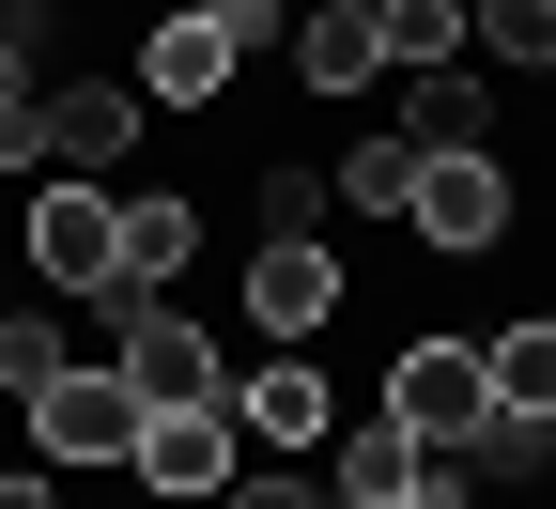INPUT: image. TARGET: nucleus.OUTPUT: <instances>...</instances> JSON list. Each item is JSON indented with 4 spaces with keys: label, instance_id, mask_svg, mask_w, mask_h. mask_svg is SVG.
Returning a JSON list of instances; mask_svg holds the SVG:
<instances>
[{
    "label": "nucleus",
    "instance_id": "nucleus-19",
    "mask_svg": "<svg viewBox=\"0 0 556 509\" xmlns=\"http://www.w3.org/2000/svg\"><path fill=\"white\" fill-rule=\"evenodd\" d=\"M464 31L495 62H556V0H464Z\"/></svg>",
    "mask_w": 556,
    "mask_h": 509
},
{
    "label": "nucleus",
    "instance_id": "nucleus-2",
    "mask_svg": "<svg viewBox=\"0 0 556 509\" xmlns=\"http://www.w3.org/2000/svg\"><path fill=\"white\" fill-rule=\"evenodd\" d=\"M139 417H155V402H139L124 371H78V355H62V371L31 386V463H62V479L93 463V479H109V463L139 448Z\"/></svg>",
    "mask_w": 556,
    "mask_h": 509
},
{
    "label": "nucleus",
    "instance_id": "nucleus-1",
    "mask_svg": "<svg viewBox=\"0 0 556 509\" xmlns=\"http://www.w3.org/2000/svg\"><path fill=\"white\" fill-rule=\"evenodd\" d=\"M510 216L526 186L479 155V139H417V201H402V232L433 247V263H479V247H510Z\"/></svg>",
    "mask_w": 556,
    "mask_h": 509
},
{
    "label": "nucleus",
    "instance_id": "nucleus-20",
    "mask_svg": "<svg viewBox=\"0 0 556 509\" xmlns=\"http://www.w3.org/2000/svg\"><path fill=\"white\" fill-rule=\"evenodd\" d=\"M47 371H62V325H47V309H0V386H16V402H31Z\"/></svg>",
    "mask_w": 556,
    "mask_h": 509
},
{
    "label": "nucleus",
    "instance_id": "nucleus-8",
    "mask_svg": "<svg viewBox=\"0 0 556 509\" xmlns=\"http://www.w3.org/2000/svg\"><path fill=\"white\" fill-rule=\"evenodd\" d=\"M325 417H340V386L309 371V355H294V340H278V355H263V371H232V432H248V448H263V463H294V448H325Z\"/></svg>",
    "mask_w": 556,
    "mask_h": 509
},
{
    "label": "nucleus",
    "instance_id": "nucleus-7",
    "mask_svg": "<svg viewBox=\"0 0 556 509\" xmlns=\"http://www.w3.org/2000/svg\"><path fill=\"white\" fill-rule=\"evenodd\" d=\"M186 263H201V201L139 186V201H124V232H109V294H93V309H155Z\"/></svg>",
    "mask_w": 556,
    "mask_h": 509
},
{
    "label": "nucleus",
    "instance_id": "nucleus-16",
    "mask_svg": "<svg viewBox=\"0 0 556 509\" xmlns=\"http://www.w3.org/2000/svg\"><path fill=\"white\" fill-rule=\"evenodd\" d=\"M371 47L402 62V78L417 62H464V0H371Z\"/></svg>",
    "mask_w": 556,
    "mask_h": 509
},
{
    "label": "nucleus",
    "instance_id": "nucleus-23",
    "mask_svg": "<svg viewBox=\"0 0 556 509\" xmlns=\"http://www.w3.org/2000/svg\"><path fill=\"white\" fill-rule=\"evenodd\" d=\"M0 509H62V463H0Z\"/></svg>",
    "mask_w": 556,
    "mask_h": 509
},
{
    "label": "nucleus",
    "instance_id": "nucleus-9",
    "mask_svg": "<svg viewBox=\"0 0 556 509\" xmlns=\"http://www.w3.org/2000/svg\"><path fill=\"white\" fill-rule=\"evenodd\" d=\"M248 325H263V340H325V325H340V247H325V232H263Z\"/></svg>",
    "mask_w": 556,
    "mask_h": 509
},
{
    "label": "nucleus",
    "instance_id": "nucleus-22",
    "mask_svg": "<svg viewBox=\"0 0 556 509\" xmlns=\"http://www.w3.org/2000/svg\"><path fill=\"white\" fill-rule=\"evenodd\" d=\"M201 16H217V47H232V62H263L278 31H294V16H278V0H201Z\"/></svg>",
    "mask_w": 556,
    "mask_h": 509
},
{
    "label": "nucleus",
    "instance_id": "nucleus-13",
    "mask_svg": "<svg viewBox=\"0 0 556 509\" xmlns=\"http://www.w3.org/2000/svg\"><path fill=\"white\" fill-rule=\"evenodd\" d=\"M417 463H433V448H417V432L371 402L356 432H340V463H325V494H356V509H387V494H417Z\"/></svg>",
    "mask_w": 556,
    "mask_h": 509
},
{
    "label": "nucleus",
    "instance_id": "nucleus-24",
    "mask_svg": "<svg viewBox=\"0 0 556 509\" xmlns=\"http://www.w3.org/2000/svg\"><path fill=\"white\" fill-rule=\"evenodd\" d=\"M541 78H556V62H541Z\"/></svg>",
    "mask_w": 556,
    "mask_h": 509
},
{
    "label": "nucleus",
    "instance_id": "nucleus-11",
    "mask_svg": "<svg viewBox=\"0 0 556 509\" xmlns=\"http://www.w3.org/2000/svg\"><path fill=\"white\" fill-rule=\"evenodd\" d=\"M139 139V78H62L47 93V170H109Z\"/></svg>",
    "mask_w": 556,
    "mask_h": 509
},
{
    "label": "nucleus",
    "instance_id": "nucleus-18",
    "mask_svg": "<svg viewBox=\"0 0 556 509\" xmlns=\"http://www.w3.org/2000/svg\"><path fill=\"white\" fill-rule=\"evenodd\" d=\"M479 124H495V109H479L464 62H417V78H402V139H479Z\"/></svg>",
    "mask_w": 556,
    "mask_h": 509
},
{
    "label": "nucleus",
    "instance_id": "nucleus-10",
    "mask_svg": "<svg viewBox=\"0 0 556 509\" xmlns=\"http://www.w3.org/2000/svg\"><path fill=\"white\" fill-rule=\"evenodd\" d=\"M248 78V62L217 47V16H201V0H170V16H155V47H139V109H217Z\"/></svg>",
    "mask_w": 556,
    "mask_h": 509
},
{
    "label": "nucleus",
    "instance_id": "nucleus-14",
    "mask_svg": "<svg viewBox=\"0 0 556 509\" xmlns=\"http://www.w3.org/2000/svg\"><path fill=\"white\" fill-rule=\"evenodd\" d=\"M479 371H495V402H526V417H556V309H526V325H495V340H479Z\"/></svg>",
    "mask_w": 556,
    "mask_h": 509
},
{
    "label": "nucleus",
    "instance_id": "nucleus-15",
    "mask_svg": "<svg viewBox=\"0 0 556 509\" xmlns=\"http://www.w3.org/2000/svg\"><path fill=\"white\" fill-rule=\"evenodd\" d=\"M417 201V139L387 124V139H340V216H402Z\"/></svg>",
    "mask_w": 556,
    "mask_h": 509
},
{
    "label": "nucleus",
    "instance_id": "nucleus-5",
    "mask_svg": "<svg viewBox=\"0 0 556 509\" xmlns=\"http://www.w3.org/2000/svg\"><path fill=\"white\" fill-rule=\"evenodd\" d=\"M109 232H124V201L93 186V170H47L31 186V278H47V294H109Z\"/></svg>",
    "mask_w": 556,
    "mask_h": 509
},
{
    "label": "nucleus",
    "instance_id": "nucleus-4",
    "mask_svg": "<svg viewBox=\"0 0 556 509\" xmlns=\"http://www.w3.org/2000/svg\"><path fill=\"white\" fill-rule=\"evenodd\" d=\"M387 417L417 448H464L479 417H495V371H479V340H402L387 355Z\"/></svg>",
    "mask_w": 556,
    "mask_h": 509
},
{
    "label": "nucleus",
    "instance_id": "nucleus-21",
    "mask_svg": "<svg viewBox=\"0 0 556 509\" xmlns=\"http://www.w3.org/2000/svg\"><path fill=\"white\" fill-rule=\"evenodd\" d=\"M263 232H325V170H263Z\"/></svg>",
    "mask_w": 556,
    "mask_h": 509
},
{
    "label": "nucleus",
    "instance_id": "nucleus-3",
    "mask_svg": "<svg viewBox=\"0 0 556 509\" xmlns=\"http://www.w3.org/2000/svg\"><path fill=\"white\" fill-rule=\"evenodd\" d=\"M124 479H139V494L217 509V494L248 479V432H232V402H155V417H139V448H124Z\"/></svg>",
    "mask_w": 556,
    "mask_h": 509
},
{
    "label": "nucleus",
    "instance_id": "nucleus-6",
    "mask_svg": "<svg viewBox=\"0 0 556 509\" xmlns=\"http://www.w3.org/2000/svg\"><path fill=\"white\" fill-rule=\"evenodd\" d=\"M109 371H124L139 402H232V371H217V325H186L170 294H155V309H124V355H109Z\"/></svg>",
    "mask_w": 556,
    "mask_h": 509
},
{
    "label": "nucleus",
    "instance_id": "nucleus-17",
    "mask_svg": "<svg viewBox=\"0 0 556 509\" xmlns=\"http://www.w3.org/2000/svg\"><path fill=\"white\" fill-rule=\"evenodd\" d=\"M448 463H479V479H541V463H556V417H526V402H495V417H479V432H464Z\"/></svg>",
    "mask_w": 556,
    "mask_h": 509
},
{
    "label": "nucleus",
    "instance_id": "nucleus-12",
    "mask_svg": "<svg viewBox=\"0 0 556 509\" xmlns=\"http://www.w3.org/2000/svg\"><path fill=\"white\" fill-rule=\"evenodd\" d=\"M294 78H309V93H371V78H387V47H371L356 0H309V16H294Z\"/></svg>",
    "mask_w": 556,
    "mask_h": 509
}]
</instances>
